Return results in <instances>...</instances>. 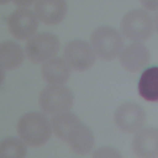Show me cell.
<instances>
[{
  "label": "cell",
  "mask_w": 158,
  "mask_h": 158,
  "mask_svg": "<svg viewBox=\"0 0 158 158\" xmlns=\"http://www.w3.org/2000/svg\"><path fill=\"white\" fill-rule=\"evenodd\" d=\"M17 131L21 139L27 145L40 147L50 138L51 123L40 112H30L23 115L17 123Z\"/></svg>",
  "instance_id": "1"
},
{
  "label": "cell",
  "mask_w": 158,
  "mask_h": 158,
  "mask_svg": "<svg viewBox=\"0 0 158 158\" xmlns=\"http://www.w3.org/2000/svg\"><path fill=\"white\" fill-rule=\"evenodd\" d=\"M91 44L96 56L102 60L110 61L119 56L123 48L124 39L115 28L102 26L92 33Z\"/></svg>",
  "instance_id": "2"
},
{
  "label": "cell",
  "mask_w": 158,
  "mask_h": 158,
  "mask_svg": "<svg viewBox=\"0 0 158 158\" xmlns=\"http://www.w3.org/2000/svg\"><path fill=\"white\" fill-rule=\"evenodd\" d=\"M154 30L153 19L144 9H133L128 12L121 20L122 35L132 42L142 43L148 40Z\"/></svg>",
  "instance_id": "3"
},
{
  "label": "cell",
  "mask_w": 158,
  "mask_h": 158,
  "mask_svg": "<svg viewBox=\"0 0 158 158\" xmlns=\"http://www.w3.org/2000/svg\"><path fill=\"white\" fill-rule=\"evenodd\" d=\"M73 95L70 89L63 85H50L41 91L39 104L41 110L49 115L68 111L72 107Z\"/></svg>",
  "instance_id": "4"
},
{
  "label": "cell",
  "mask_w": 158,
  "mask_h": 158,
  "mask_svg": "<svg viewBox=\"0 0 158 158\" xmlns=\"http://www.w3.org/2000/svg\"><path fill=\"white\" fill-rule=\"evenodd\" d=\"M60 48L58 38L47 32L38 33L28 41L25 46L27 58L33 63H42L56 56Z\"/></svg>",
  "instance_id": "5"
},
{
  "label": "cell",
  "mask_w": 158,
  "mask_h": 158,
  "mask_svg": "<svg viewBox=\"0 0 158 158\" xmlns=\"http://www.w3.org/2000/svg\"><path fill=\"white\" fill-rule=\"evenodd\" d=\"M146 115L142 106L136 102H127L116 109L114 120L117 128L123 133H136L144 127Z\"/></svg>",
  "instance_id": "6"
},
{
  "label": "cell",
  "mask_w": 158,
  "mask_h": 158,
  "mask_svg": "<svg viewBox=\"0 0 158 158\" xmlns=\"http://www.w3.org/2000/svg\"><path fill=\"white\" fill-rule=\"evenodd\" d=\"M64 56L70 68L79 72L91 68L96 59L92 47L82 40L68 42L64 48Z\"/></svg>",
  "instance_id": "7"
},
{
  "label": "cell",
  "mask_w": 158,
  "mask_h": 158,
  "mask_svg": "<svg viewBox=\"0 0 158 158\" xmlns=\"http://www.w3.org/2000/svg\"><path fill=\"white\" fill-rule=\"evenodd\" d=\"M38 24L36 14L25 7L15 10L7 20L10 33L19 40H25L31 37L37 30Z\"/></svg>",
  "instance_id": "8"
},
{
  "label": "cell",
  "mask_w": 158,
  "mask_h": 158,
  "mask_svg": "<svg viewBox=\"0 0 158 158\" xmlns=\"http://www.w3.org/2000/svg\"><path fill=\"white\" fill-rule=\"evenodd\" d=\"M118 57L123 68L133 73L146 68L151 60V54L147 47L142 43L136 42L123 47Z\"/></svg>",
  "instance_id": "9"
},
{
  "label": "cell",
  "mask_w": 158,
  "mask_h": 158,
  "mask_svg": "<svg viewBox=\"0 0 158 158\" xmlns=\"http://www.w3.org/2000/svg\"><path fill=\"white\" fill-rule=\"evenodd\" d=\"M131 149L137 158H158V128L143 127L135 133Z\"/></svg>",
  "instance_id": "10"
},
{
  "label": "cell",
  "mask_w": 158,
  "mask_h": 158,
  "mask_svg": "<svg viewBox=\"0 0 158 158\" xmlns=\"http://www.w3.org/2000/svg\"><path fill=\"white\" fill-rule=\"evenodd\" d=\"M67 10L65 0H38L35 5L36 15L48 25L60 23L64 19Z\"/></svg>",
  "instance_id": "11"
},
{
  "label": "cell",
  "mask_w": 158,
  "mask_h": 158,
  "mask_svg": "<svg viewBox=\"0 0 158 158\" xmlns=\"http://www.w3.org/2000/svg\"><path fill=\"white\" fill-rule=\"evenodd\" d=\"M70 72L69 65L60 57L46 61L41 68L43 78L51 85H64L68 81Z\"/></svg>",
  "instance_id": "12"
},
{
  "label": "cell",
  "mask_w": 158,
  "mask_h": 158,
  "mask_svg": "<svg viewBox=\"0 0 158 158\" xmlns=\"http://www.w3.org/2000/svg\"><path fill=\"white\" fill-rule=\"evenodd\" d=\"M67 142L73 151L83 156L92 151L94 144V138L91 129L86 125L80 123L72 131Z\"/></svg>",
  "instance_id": "13"
},
{
  "label": "cell",
  "mask_w": 158,
  "mask_h": 158,
  "mask_svg": "<svg viewBox=\"0 0 158 158\" xmlns=\"http://www.w3.org/2000/svg\"><path fill=\"white\" fill-rule=\"evenodd\" d=\"M139 96L151 102H158V66L146 69L141 74L138 83Z\"/></svg>",
  "instance_id": "14"
},
{
  "label": "cell",
  "mask_w": 158,
  "mask_h": 158,
  "mask_svg": "<svg viewBox=\"0 0 158 158\" xmlns=\"http://www.w3.org/2000/svg\"><path fill=\"white\" fill-rule=\"evenodd\" d=\"M80 123L77 115L69 110L54 114L51 119V128L55 135L66 142L72 131Z\"/></svg>",
  "instance_id": "15"
},
{
  "label": "cell",
  "mask_w": 158,
  "mask_h": 158,
  "mask_svg": "<svg viewBox=\"0 0 158 158\" xmlns=\"http://www.w3.org/2000/svg\"><path fill=\"white\" fill-rule=\"evenodd\" d=\"M24 54L22 48L15 41L0 43V65L4 70H14L23 62Z\"/></svg>",
  "instance_id": "16"
},
{
  "label": "cell",
  "mask_w": 158,
  "mask_h": 158,
  "mask_svg": "<svg viewBox=\"0 0 158 158\" xmlns=\"http://www.w3.org/2000/svg\"><path fill=\"white\" fill-rule=\"evenodd\" d=\"M25 143L17 138L9 137L0 142V158H25Z\"/></svg>",
  "instance_id": "17"
},
{
  "label": "cell",
  "mask_w": 158,
  "mask_h": 158,
  "mask_svg": "<svg viewBox=\"0 0 158 158\" xmlns=\"http://www.w3.org/2000/svg\"><path fill=\"white\" fill-rule=\"evenodd\" d=\"M91 158H123L120 151L111 146H102L96 149Z\"/></svg>",
  "instance_id": "18"
},
{
  "label": "cell",
  "mask_w": 158,
  "mask_h": 158,
  "mask_svg": "<svg viewBox=\"0 0 158 158\" xmlns=\"http://www.w3.org/2000/svg\"><path fill=\"white\" fill-rule=\"evenodd\" d=\"M144 10L148 12H158V0H139Z\"/></svg>",
  "instance_id": "19"
},
{
  "label": "cell",
  "mask_w": 158,
  "mask_h": 158,
  "mask_svg": "<svg viewBox=\"0 0 158 158\" xmlns=\"http://www.w3.org/2000/svg\"><path fill=\"white\" fill-rule=\"evenodd\" d=\"M36 0H12L17 6L20 7H26L32 4Z\"/></svg>",
  "instance_id": "20"
},
{
  "label": "cell",
  "mask_w": 158,
  "mask_h": 158,
  "mask_svg": "<svg viewBox=\"0 0 158 158\" xmlns=\"http://www.w3.org/2000/svg\"><path fill=\"white\" fill-rule=\"evenodd\" d=\"M153 21H154V30L158 33V12H157V13L155 14L153 18Z\"/></svg>",
  "instance_id": "21"
},
{
  "label": "cell",
  "mask_w": 158,
  "mask_h": 158,
  "mask_svg": "<svg viewBox=\"0 0 158 158\" xmlns=\"http://www.w3.org/2000/svg\"><path fill=\"white\" fill-rule=\"evenodd\" d=\"M5 78L4 69L0 65V86L2 84Z\"/></svg>",
  "instance_id": "22"
},
{
  "label": "cell",
  "mask_w": 158,
  "mask_h": 158,
  "mask_svg": "<svg viewBox=\"0 0 158 158\" xmlns=\"http://www.w3.org/2000/svg\"><path fill=\"white\" fill-rule=\"evenodd\" d=\"M10 0H0V5H2V4H5L6 3H7Z\"/></svg>",
  "instance_id": "23"
}]
</instances>
